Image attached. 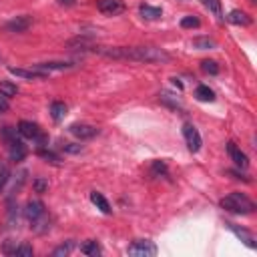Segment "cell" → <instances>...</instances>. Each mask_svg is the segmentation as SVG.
<instances>
[{
    "label": "cell",
    "mask_w": 257,
    "mask_h": 257,
    "mask_svg": "<svg viewBox=\"0 0 257 257\" xmlns=\"http://www.w3.org/2000/svg\"><path fill=\"white\" fill-rule=\"evenodd\" d=\"M80 251L84 253V255H88V257H98L100 253H102V249H100V245L96 243V241H86V243H82L80 245Z\"/></svg>",
    "instance_id": "cell-21"
},
{
    "label": "cell",
    "mask_w": 257,
    "mask_h": 257,
    "mask_svg": "<svg viewBox=\"0 0 257 257\" xmlns=\"http://www.w3.org/2000/svg\"><path fill=\"white\" fill-rule=\"evenodd\" d=\"M201 4L211 12L215 14V18L221 22L223 20V10H221V0H201Z\"/></svg>",
    "instance_id": "cell-20"
},
{
    "label": "cell",
    "mask_w": 257,
    "mask_h": 257,
    "mask_svg": "<svg viewBox=\"0 0 257 257\" xmlns=\"http://www.w3.org/2000/svg\"><path fill=\"white\" fill-rule=\"evenodd\" d=\"M30 26H32V16L22 14V16H16V18L8 20L4 28H6L8 32H26Z\"/></svg>",
    "instance_id": "cell-10"
},
{
    "label": "cell",
    "mask_w": 257,
    "mask_h": 257,
    "mask_svg": "<svg viewBox=\"0 0 257 257\" xmlns=\"http://www.w3.org/2000/svg\"><path fill=\"white\" fill-rule=\"evenodd\" d=\"M60 4H66V6H72V4H74V0H60Z\"/></svg>",
    "instance_id": "cell-36"
},
{
    "label": "cell",
    "mask_w": 257,
    "mask_h": 257,
    "mask_svg": "<svg viewBox=\"0 0 257 257\" xmlns=\"http://www.w3.org/2000/svg\"><path fill=\"white\" fill-rule=\"evenodd\" d=\"M195 48H199V50H207V48H215V40L213 38H193V42H191Z\"/></svg>",
    "instance_id": "cell-24"
},
{
    "label": "cell",
    "mask_w": 257,
    "mask_h": 257,
    "mask_svg": "<svg viewBox=\"0 0 257 257\" xmlns=\"http://www.w3.org/2000/svg\"><path fill=\"white\" fill-rule=\"evenodd\" d=\"M38 157H42V159H46V161H52V163H58V161H60V157H58L56 153L46 151V149H38Z\"/></svg>",
    "instance_id": "cell-29"
},
{
    "label": "cell",
    "mask_w": 257,
    "mask_h": 257,
    "mask_svg": "<svg viewBox=\"0 0 257 257\" xmlns=\"http://www.w3.org/2000/svg\"><path fill=\"white\" fill-rule=\"evenodd\" d=\"M227 225V229L237 237V239H241L249 249H257V243H255V235L251 233V231H247L245 227H239V225H235V223H231V221H227L225 223Z\"/></svg>",
    "instance_id": "cell-8"
},
{
    "label": "cell",
    "mask_w": 257,
    "mask_h": 257,
    "mask_svg": "<svg viewBox=\"0 0 257 257\" xmlns=\"http://www.w3.org/2000/svg\"><path fill=\"white\" fill-rule=\"evenodd\" d=\"M139 12H141V16L143 18H147V20H157V18H161V8H157V6H149V4H141L139 6Z\"/></svg>",
    "instance_id": "cell-19"
},
{
    "label": "cell",
    "mask_w": 257,
    "mask_h": 257,
    "mask_svg": "<svg viewBox=\"0 0 257 257\" xmlns=\"http://www.w3.org/2000/svg\"><path fill=\"white\" fill-rule=\"evenodd\" d=\"M8 106H10V104H8V98L0 94V112H6V110H8Z\"/></svg>",
    "instance_id": "cell-34"
},
{
    "label": "cell",
    "mask_w": 257,
    "mask_h": 257,
    "mask_svg": "<svg viewBox=\"0 0 257 257\" xmlns=\"http://www.w3.org/2000/svg\"><path fill=\"white\" fill-rule=\"evenodd\" d=\"M183 137H185V143H187V147H189L191 153H197V151L201 149L203 139H201V135H199V131H197L195 124L185 122V124H183Z\"/></svg>",
    "instance_id": "cell-7"
},
{
    "label": "cell",
    "mask_w": 257,
    "mask_h": 257,
    "mask_svg": "<svg viewBox=\"0 0 257 257\" xmlns=\"http://www.w3.org/2000/svg\"><path fill=\"white\" fill-rule=\"evenodd\" d=\"M90 201H92V205L96 207V209H100L104 215H108L112 209H110V205H108V201L104 199V195L102 193H98V191H92L90 193Z\"/></svg>",
    "instance_id": "cell-16"
},
{
    "label": "cell",
    "mask_w": 257,
    "mask_h": 257,
    "mask_svg": "<svg viewBox=\"0 0 257 257\" xmlns=\"http://www.w3.org/2000/svg\"><path fill=\"white\" fill-rule=\"evenodd\" d=\"M32 253H34L32 245H28V243H20L12 249V255H20V257H32Z\"/></svg>",
    "instance_id": "cell-25"
},
{
    "label": "cell",
    "mask_w": 257,
    "mask_h": 257,
    "mask_svg": "<svg viewBox=\"0 0 257 257\" xmlns=\"http://www.w3.org/2000/svg\"><path fill=\"white\" fill-rule=\"evenodd\" d=\"M76 64L74 62H62V60H52V62H40V64H36L34 68H38V70H44V72H50V70H68V68H74Z\"/></svg>",
    "instance_id": "cell-13"
},
{
    "label": "cell",
    "mask_w": 257,
    "mask_h": 257,
    "mask_svg": "<svg viewBox=\"0 0 257 257\" xmlns=\"http://www.w3.org/2000/svg\"><path fill=\"white\" fill-rule=\"evenodd\" d=\"M181 26L183 28H199L201 20H199V16H185V18H181Z\"/></svg>",
    "instance_id": "cell-27"
},
{
    "label": "cell",
    "mask_w": 257,
    "mask_h": 257,
    "mask_svg": "<svg viewBox=\"0 0 257 257\" xmlns=\"http://www.w3.org/2000/svg\"><path fill=\"white\" fill-rule=\"evenodd\" d=\"M171 82H173V84H175L177 88H183V82H181L179 78H171Z\"/></svg>",
    "instance_id": "cell-35"
},
{
    "label": "cell",
    "mask_w": 257,
    "mask_h": 257,
    "mask_svg": "<svg viewBox=\"0 0 257 257\" xmlns=\"http://www.w3.org/2000/svg\"><path fill=\"white\" fill-rule=\"evenodd\" d=\"M195 98L201 100V102H213L215 100V92L207 86V84H199L195 88Z\"/></svg>",
    "instance_id": "cell-18"
},
{
    "label": "cell",
    "mask_w": 257,
    "mask_h": 257,
    "mask_svg": "<svg viewBox=\"0 0 257 257\" xmlns=\"http://www.w3.org/2000/svg\"><path fill=\"white\" fill-rule=\"evenodd\" d=\"M50 114H52V118H54L56 122H60V120L64 118V114H66V104L60 102V100H54V102L50 104Z\"/></svg>",
    "instance_id": "cell-22"
},
{
    "label": "cell",
    "mask_w": 257,
    "mask_h": 257,
    "mask_svg": "<svg viewBox=\"0 0 257 257\" xmlns=\"http://www.w3.org/2000/svg\"><path fill=\"white\" fill-rule=\"evenodd\" d=\"M151 173H153L155 177H157V175H165V173H167V165H165V161H155Z\"/></svg>",
    "instance_id": "cell-30"
},
{
    "label": "cell",
    "mask_w": 257,
    "mask_h": 257,
    "mask_svg": "<svg viewBox=\"0 0 257 257\" xmlns=\"http://www.w3.org/2000/svg\"><path fill=\"white\" fill-rule=\"evenodd\" d=\"M18 92V86L14 84V82H10V80H0V94L2 96H14Z\"/></svg>",
    "instance_id": "cell-23"
},
{
    "label": "cell",
    "mask_w": 257,
    "mask_h": 257,
    "mask_svg": "<svg viewBox=\"0 0 257 257\" xmlns=\"http://www.w3.org/2000/svg\"><path fill=\"white\" fill-rule=\"evenodd\" d=\"M0 137L4 139V143H6V147H8L10 159L16 161V163L24 161V157H26L28 151H26V145L18 139L16 128H12V126H2V128H0Z\"/></svg>",
    "instance_id": "cell-4"
},
{
    "label": "cell",
    "mask_w": 257,
    "mask_h": 257,
    "mask_svg": "<svg viewBox=\"0 0 257 257\" xmlns=\"http://www.w3.org/2000/svg\"><path fill=\"white\" fill-rule=\"evenodd\" d=\"M221 207L225 211H231V213H237V215H249L255 211V203L245 195V193H229L227 197L221 199Z\"/></svg>",
    "instance_id": "cell-3"
},
{
    "label": "cell",
    "mask_w": 257,
    "mask_h": 257,
    "mask_svg": "<svg viewBox=\"0 0 257 257\" xmlns=\"http://www.w3.org/2000/svg\"><path fill=\"white\" fill-rule=\"evenodd\" d=\"M201 70H203L205 74H217V72H219V64H217L215 60H203V62H201Z\"/></svg>",
    "instance_id": "cell-26"
},
{
    "label": "cell",
    "mask_w": 257,
    "mask_h": 257,
    "mask_svg": "<svg viewBox=\"0 0 257 257\" xmlns=\"http://www.w3.org/2000/svg\"><path fill=\"white\" fill-rule=\"evenodd\" d=\"M8 70H10V74H14V76L30 78V80H34V78H46V74H48V72L38 70V68H30V70H26V68H8Z\"/></svg>",
    "instance_id": "cell-14"
},
{
    "label": "cell",
    "mask_w": 257,
    "mask_h": 257,
    "mask_svg": "<svg viewBox=\"0 0 257 257\" xmlns=\"http://www.w3.org/2000/svg\"><path fill=\"white\" fill-rule=\"evenodd\" d=\"M34 189H36V193H44L46 189H48V181L46 179H34Z\"/></svg>",
    "instance_id": "cell-31"
},
{
    "label": "cell",
    "mask_w": 257,
    "mask_h": 257,
    "mask_svg": "<svg viewBox=\"0 0 257 257\" xmlns=\"http://www.w3.org/2000/svg\"><path fill=\"white\" fill-rule=\"evenodd\" d=\"M68 131L80 141H88V139H94L98 135V128L92 124H86V122H74L68 126Z\"/></svg>",
    "instance_id": "cell-9"
},
{
    "label": "cell",
    "mask_w": 257,
    "mask_h": 257,
    "mask_svg": "<svg viewBox=\"0 0 257 257\" xmlns=\"http://www.w3.org/2000/svg\"><path fill=\"white\" fill-rule=\"evenodd\" d=\"M94 52H98L106 58H114V60H133V62H147V64L169 62L171 60L169 52H165L159 46H151V44H141V46H94Z\"/></svg>",
    "instance_id": "cell-1"
},
{
    "label": "cell",
    "mask_w": 257,
    "mask_h": 257,
    "mask_svg": "<svg viewBox=\"0 0 257 257\" xmlns=\"http://www.w3.org/2000/svg\"><path fill=\"white\" fill-rule=\"evenodd\" d=\"M18 133H20L24 139L36 141V143H40V145H44V143H46V135H44V131H42L36 122L20 120V122H18Z\"/></svg>",
    "instance_id": "cell-5"
},
{
    "label": "cell",
    "mask_w": 257,
    "mask_h": 257,
    "mask_svg": "<svg viewBox=\"0 0 257 257\" xmlns=\"http://www.w3.org/2000/svg\"><path fill=\"white\" fill-rule=\"evenodd\" d=\"M227 20H229L231 24H237V26H249V24H251V18H249L243 10H231L229 16H227Z\"/></svg>",
    "instance_id": "cell-17"
},
{
    "label": "cell",
    "mask_w": 257,
    "mask_h": 257,
    "mask_svg": "<svg viewBox=\"0 0 257 257\" xmlns=\"http://www.w3.org/2000/svg\"><path fill=\"white\" fill-rule=\"evenodd\" d=\"M159 100H161L163 104H167L169 108H173V110H183V102H181V98L175 96V94L169 92V90H163V92L159 94Z\"/></svg>",
    "instance_id": "cell-15"
},
{
    "label": "cell",
    "mask_w": 257,
    "mask_h": 257,
    "mask_svg": "<svg viewBox=\"0 0 257 257\" xmlns=\"http://www.w3.org/2000/svg\"><path fill=\"white\" fill-rule=\"evenodd\" d=\"M72 249H74V243H72V241H68L66 245H60V247H56V249L52 251V255H54V257H62V255H68Z\"/></svg>",
    "instance_id": "cell-28"
},
{
    "label": "cell",
    "mask_w": 257,
    "mask_h": 257,
    "mask_svg": "<svg viewBox=\"0 0 257 257\" xmlns=\"http://www.w3.org/2000/svg\"><path fill=\"white\" fill-rule=\"evenodd\" d=\"M62 151L76 155V153H80V151H82V147H80V145H72V143H64V145H62Z\"/></svg>",
    "instance_id": "cell-32"
},
{
    "label": "cell",
    "mask_w": 257,
    "mask_h": 257,
    "mask_svg": "<svg viewBox=\"0 0 257 257\" xmlns=\"http://www.w3.org/2000/svg\"><path fill=\"white\" fill-rule=\"evenodd\" d=\"M128 255H137V257H153L157 255V245L149 239H137L126 247Z\"/></svg>",
    "instance_id": "cell-6"
},
{
    "label": "cell",
    "mask_w": 257,
    "mask_h": 257,
    "mask_svg": "<svg viewBox=\"0 0 257 257\" xmlns=\"http://www.w3.org/2000/svg\"><path fill=\"white\" fill-rule=\"evenodd\" d=\"M4 167H6V163H4V161H2V159H0V171H2V169H4Z\"/></svg>",
    "instance_id": "cell-37"
},
{
    "label": "cell",
    "mask_w": 257,
    "mask_h": 257,
    "mask_svg": "<svg viewBox=\"0 0 257 257\" xmlns=\"http://www.w3.org/2000/svg\"><path fill=\"white\" fill-rule=\"evenodd\" d=\"M96 8H98L102 14H106V16H116V14L124 12L122 0H98V2H96Z\"/></svg>",
    "instance_id": "cell-11"
},
{
    "label": "cell",
    "mask_w": 257,
    "mask_h": 257,
    "mask_svg": "<svg viewBox=\"0 0 257 257\" xmlns=\"http://www.w3.org/2000/svg\"><path fill=\"white\" fill-rule=\"evenodd\" d=\"M227 153H229V157H231V161L237 165V167H241V169H247L249 167V161H247V155L235 145V143H229L227 145Z\"/></svg>",
    "instance_id": "cell-12"
},
{
    "label": "cell",
    "mask_w": 257,
    "mask_h": 257,
    "mask_svg": "<svg viewBox=\"0 0 257 257\" xmlns=\"http://www.w3.org/2000/svg\"><path fill=\"white\" fill-rule=\"evenodd\" d=\"M8 179H10V171H8V167H4V169L0 171V191H2L4 187H6Z\"/></svg>",
    "instance_id": "cell-33"
},
{
    "label": "cell",
    "mask_w": 257,
    "mask_h": 257,
    "mask_svg": "<svg viewBox=\"0 0 257 257\" xmlns=\"http://www.w3.org/2000/svg\"><path fill=\"white\" fill-rule=\"evenodd\" d=\"M24 217L30 221V227H32L34 231H38V233H42V231H46V229L50 227V225H48V223H50V217H48V213H46V207H44V203L38 201V199L26 203Z\"/></svg>",
    "instance_id": "cell-2"
}]
</instances>
